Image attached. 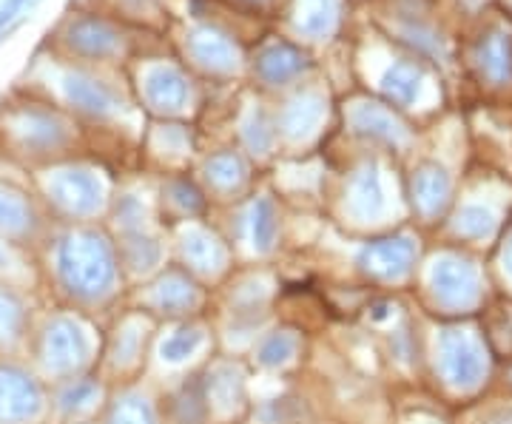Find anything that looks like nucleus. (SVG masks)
Listing matches in <instances>:
<instances>
[{
	"mask_svg": "<svg viewBox=\"0 0 512 424\" xmlns=\"http://www.w3.org/2000/svg\"><path fill=\"white\" fill-rule=\"evenodd\" d=\"M57 274L66 291L80 299H97L114 282V257L109 245L94 234H77L57 251Z\"/></svg>",
	"mask_w": 512,
	"mask_h": 424,
	"instance_id": "obj_1",
	"label": "nucleus"
},
{
	"mask_svg": "<svg viewBox=\"0 0 512 424\" xmlns=\"http://www.w3.org/2000/svg\"><path fill=\"white\" fill-rule=\"evenodd\" d=\"M441 379L456 390H476L490 373V353L484 339L464 328H450L439 336Z\"/></svg>",
	"mask_w": 512,
	"mask_h": 424,
	"instance_id": "obj_2",
	"label": "nucleus"
},
{
	"mask_svg": "<svg viewBox=\"0 0 512 424\" xmlns=\"http://www.w3.org/2000/svg\"><path fill=\"white\" fill-rule=\"evenodd\" d=\"M430 288L441 308L473 311L484 299V282L473 262L461 257H444L430 271Z\"/></svg>",
	"mask_w": 512,
	"mask_h": 424,
	"instance_id": "obj_3",
	"label": "nucleus"
},
{
	"mask_svg": "<svg viewBox=\"0 0 512 424\" xmlns=\"http://www.w3.org/2000/svg\"><path fill=\"white\" fill-rule=\"evenodd\" d=\"M89 356V342L83 328L72 319H52L43 333V359L57 373L80 368Z\"/></svg>",
	"mask_w": 512,
	"mask_h": 424,
	"instance_id": "obj_4",
	"label": "nucleus"
},
{
	"mask_svg": "<svg viewBox=\"0 0 512 424\" xmlns=\"http://www.w3.org/2000/svg\"><path fill=\"white\" fill-rule=\"evenodd\" d=\"M40 388L18 368H0V422L15 424L32 419L40 410Z\"/></svg>",
	"mask_w": 512,
	"mask_h": 424,
	"instance_id": "obj_5",
	"label": "nucleus"
},
{
	"mask_svg": "<svg viewBox=\"0 0 512 424\" xmlns=\"http://www.w3.org/2000/svg\"><path fill=\"white\" fill-rule=\"evenodd\" d=\"M413 259H416V245L404 237H396V240H379L367 245L362 254V268L376 277L396 279L410 271Z\"/></svg>",
	"mask_w": 512,
	"mask_h": 424,
	"instance_id": "obj_6",
	"label": "nucleus"
},
{
	"mask_svg": "<svg viewBox=\"0 0 512 424\" xmlns=\"http://www.w3.org/2000/svg\"><path fill=\"white\" fill-rule=\"evenodd\" d=\"M197 302V288L183 274H168L154 288V305L163 308L165 314H183Z\"/></svg>",
	"mask_w": 512,
	"mask_h": 424,
	"instance_id": "obj_7",
	"label": "nucleus"
},
{
	"mask_svg": "<svg viewBox=\"0 0 512 424\" xmlns=\"http://www.w3.org/2000/svg\"><path fill=\"white\" fill-rule=\"evenodd\" d=\"M57 200L60 203H66L72 211H89L97 203V197H94V185L92 180H86V177H63L60 185H57Z\"/></svg>",
	"mask_w": 512,
	"mask_h": 424,
	"instance_id": "obj_8",
	"label": "nucleus"
},
{
	"mask_svg": "<svg viewBox=\"0 0 512 424\" xmlns=\"http://www.w3.org/2000/svg\"><path fill=\"white\" fill-rule=\"evenodd\" d=\"M32 222V211L15 194L0 191V228L3 231H23Z\"/></svg>",
	"mask_w": 512,
	"mask_h": 424,
	"instance_id": "obj_9",
	"label": "nucleus"
},
{
	"mask_svg": "<svg viewBox=\"0 0 512 424\" xmlns=\"http://www.w3.org/2000/svg\"><path fill=\"white\" fill-rule=\"evenodd\" d=\"M200 342L202 333L197 331V328H183V331H177L174 336H168L163 342V359H168V362H180L188 353L197 351Z\"/></svg>",
	"mask_w": 512,
	"mask_h": 424,
	"instance_id": "obj_10",
	"label": "nucleus"
},
{
	"mask_svg": "<svg viewBox=\"0 0 512 424\" xmlns=\"http://www.w3.org/2000/svg\"><path fill=\"white\" fill-rule=\"evenodd\" d=\"M296 351V336L291 333H274L271 339H265V345L259 348V362L262 365H282L288 362Z\"/></svg>",
	"mask_w": 512,
	"mask_h": 424,
	"instance_id": "obj_11",
	"label": "nucleus"
},
{
	"mask_svg": "<svg viewBox=\"0 0 512 424\" xmlns=\"http://www.w3.org/2000/svg\"><path fill=\"white\" fill-rule=\"evenodd\" d=\"M109 424H154V413L143 399L131 396V399H123L120 405L111 410Z\"/></svg>",
	"mask_w": 512,
	"mask_h": 424,
	"instance_id": "obj_12",
	"label": "nucleus"
},
{
	"mask_svg": "<svg viewBox=\"0 0 512 424\" xmlns=\"http://www.w3.org/2000/svg\"><path fill=\"white\" fill-rule=\"evenodd\" d=\"M205 396H202L200 382H194L191 388H185V393L177 399V407H180V422L183 424H200L202 416H205Z\"/></svg>",
	"mask_w": 512,
	"mask_h": 424,
	"instance_id": "obj_13",
	"label": "nucleus"
},
{
	"mask_svg": "<svg viewBox=\"0 0 512 424\" xmlns=\"http://www.w3.org/2000/svg\"><path fill=\"white\" fill-rule=\"evenodd\" d=\"M94 396H97V385L89 382V379H80V382H74L60 393V407L63 410H80V407L89 405Z\"/></svg>",
	"mask_w": 512,
	"mask_h": 424,
	"instance_id": "obj_14",
	"label": "nucleus"
},
{
	"mask_svg": "<svg viewBox=\"0 0 512 424\" xmlns=\"http://www.w3.org/2000/svg\"><path fill=\"white\" fill-rule=\"evenodd\" d=\"M18 325H20V305L12 299V296L6 294V291H0V336H3V333L18 331Z\"/></svg>",
	"mask_w": 512,
	"mask_h": 424,
	"instance_id": "obj_15",
	"label": "nucleus"
},
{
	"mask_svg": "<svg viewBox=\"0 0 512 424\" xmlns=\"http://www.w3.org/2000/svg\"><path fill=\"white\" fill-rule=\"evenodd\" d=\"M254 240L262 251L271 248V240H274V214H271L268 205H262V214L254 220Z\"/></svg>",
	"mask_w": 512,
	"mask_h": 424,
	"instance_id": "obj_16",
	"label": "nucleus"
},
{
	"mask_svg": "<svg viewBox=\"0 0 512 424\" xmlns=\"http://www.w3.org/2000/svg\"><path fill=\"white\" fill-rule=\"evenodd\" d=\"M478 424H512V407L510 405L493 407V410H487V413L481 416V422Z\"/></svg>",
	"mask_w": 512,
	"mask_h": 424,
	"instance_id": "obj_17",
	"label": "nucleus"
},
{
	"mask_svg": "<svg viewBox=\"0 0 512 424\" xmlns=\"http://www.w3.org/2000/svg\"><path fill=\"white\" fill-rule=\"evenodd\" d=\"M23 3H26V0H3V6H0V29L18 15L20 9H23Z\"/></svg>",
	"mask_w": 512,
	"mask_h": 424,
	"instance_id": "obj_18",
	"label": "nucleus"
},
{
	"mask_svg": "<svg viewBox=\"0 0 512 424\" xmlns=\"http://www.w3.org/2000/svg\"><path fill=\"white\" fill-rule=\"evenodd\" d=\"M504 271L512 277V240L510 245H507V251H504Z\"/></svg>",
	"mask_w": 512,
	"mask_h": 424,
	"instance_id": "obj_19",
	"label": "nucleus"
},
{
	"mask_svg": "<svg viewBox=\"0 0 512 424\" xmlns=\"http://www.w3.org/2000/svg\"><path fill=\"white\" fill-rule=\"evenodd\" d=\"M0 268H6V254L0 251Z\"/></svg>",
	"mask_w": 512,
	"mask_h": 424,
	"instance_id": "obj_20",
	"label": "nucleus"
},
{
	"mask_svg": "<svg viewBox=\"0 0 512 424\" xmlns=\"http://www.w3.org/2000/svg\"><path fill=\"white\" fill-rule=\"evenodd\" d=\"M507 376H510V385H512V365H510V368H507Z\"/></svg>",
	"mask_w": 512,
	"mask_h": 424,
	"instance_id": "obj_21",
	"label": "nucleus"
}]
</instances>
